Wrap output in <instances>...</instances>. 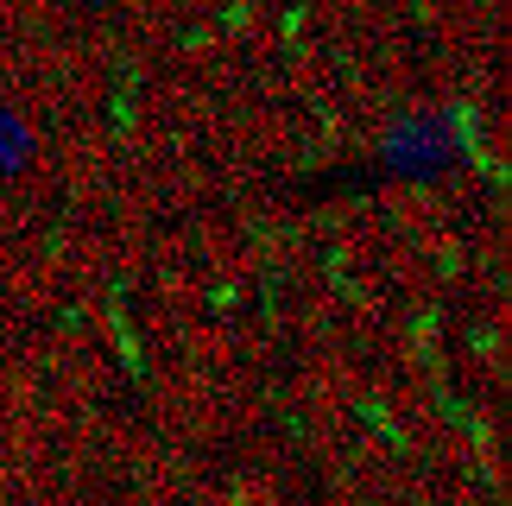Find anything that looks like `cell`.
Masks as SVG:
<instances>
[]
</instances>
